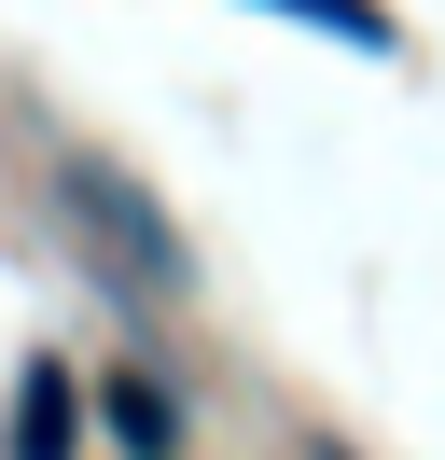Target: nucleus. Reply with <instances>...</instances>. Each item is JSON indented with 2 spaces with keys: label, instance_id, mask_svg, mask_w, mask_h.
Segmentation results:
<instances>
[{
  "label": "nucleus",
  "instance_id": "nucleus-2",
  "mask_svg": "<svg viewBox=\"0 0 445 460\" xmlns=\"http://www.w3.org/2000/svg\"><path fill=\"white\" fill-rule=\"evenodd\" d=\"M98 419H111V447H126V460H181V432H195L181 391H167V376H139V363L98 376Z\"/></svg>",
  "mask_w": 445,
  "mask_h": 460
},
{
  "label": "nucleus",
  "instance_id": "nucleus-1",
  "mask_svg": "<svg viewBox=\"0 0 445 460\" xmlns=\"http://www.w3.org/2000/svg\"><path fill=\"white\" fill-rule=\"evenodd\" d=\"M56 196H70V224L98 237V252L126 265L139 293H181V279H195V252L153 224V209H139V181H126V168H98V154H56Z\"/></svg>",
  "mask_w": 445,
  "mask_h": 460
},
{
  "label": "nucleus",
  "instance_id": "nucleus-3",
  "mask_svg": "<svg viewBox=\"0 0 445 460\" xmlns=\"http://www.w3.org/2000/svg\"><path fill=\"white\" fill-rule=\"evenodd\" d=\"M83 447V376L70 363H28L14 376V460H70Z\"/></svg>",
  "mask_w": 445,
  "mask_h": 460
},
{
  "label": "nucleus",
  "instance_id": "nucleus-4",
  "mask_svg": "<svg viewBox=\"0 0 445 460\" xmlns=\"http://www.w3.org/2000/svg\"><path fill=\"white\" fill-rule=\"evenodd\" d=\"M265 14H306V29L362 42V57H389V14H362V0H265Z\"/></svg>",
  "mask_w": 445,
  "mask_h": 460
}]
</instances>
